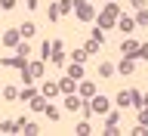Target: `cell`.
<instances>
[{
    "mask_svg": "<svg viewBox=\"0 0 148 136\" xmlns=\"http://www.w3.org/2000/svg\"><path fill=\"white\" fill-rule=\"evenodd\" d=\"M117 3H114V0H108V3H105V9H102V16H99V22H96V25L99 28H111L114 25V22H117Z\"/></svg>",
    "mask_w": 148,
    "mask_h": 136,
    "instance_id": "6da1fadb",
    "label": "cell"
},
{
    "mask_svg": "<svg viewBox=\"0 0 148 136\" xmlns=\"http://www.w3.org/2000/svg\"><path fill=\"white\" fill-rule=\"evenodd\" d=\"M108 105L111 102L105 99V96H92L90 105H86V115H108Z\"/></svg>",
    "mask_w": 148,
    "mask_h": 136,
    "instance_id": "7a4b0ae2",
    "label": "cell"
},
{
    "mask_svg": "<svg viewBox=\"0 0 148 136\" xmlns=\"http://www.w3.org/2000/svg\"><path fill=\"white\" fill-rule=\"evenodd\" d=\"M74 12H77V19H83V22H92V19H96V9H92L86 0H74Z\"/></svg>",
    "mask_w": 148,
    "mask_h": 136,
    "instance_id": "3957f363",
    "label": "cell"
},
{
    "mask_svg": "<svg viewBox=\"0 0 148 136\" xmlns=\"http://www.w3.org/2000/svg\"><path fill=\"white\" fill-rule=\"evenodd\" d=\"M65 108L71 111H83V96H74V93H65Z\"/></svg>",
    "mask_w": 148,
    "mask_h": 136,
    "instance_id": "277c9868",
    "label": "cell"
},
{
    "mask_svg": "<svg viewBox=\"0 0 148 136\" xmlns=\"http://www.w3.org/2000/svg\"><path fill=\"white\" fill-rule=\"evenodd\" d=\"M0 65H9V68H25V65H28V59H25V56H6V59H0Z\"/></svg>",
    "mask_w": 148,
    "mask_h": 136,
    "instance_id": "5b68a950",
    "label": "cell"
},
{
    "mask_svg": "<svg viewBox=\"0 0 148 136\" xmlns=\"http://www.w3.org/2000/svg\"><path fill=\"white\" fill-rule=\"evenodd\" d=\"M117 28L123 31V34H133V28H136V19H130V16H120V19H117Z\"/></svg>",
    "mask_w": 148,
    "mask_h": 136,
    "instance_id": "8992f818",
    "label": "cell"
},
{
    "mask_svg": "<svg viewBox=\"0 0 148 136\" xmlns=\"http://www.w3.org/2000/svg\"><path fill=\"white\" fill-rule=\"evenodd\" d=\"M77 90H80L83 99H92V96H96V84H92V81H80V87H77Z\"/></svg>",
    "mask_w": 148,
    "mask_h": 136,
    "instance_id": "52a82bcc",
    "label": "cell"
},
{
    "mask_svg": "<svg viewBox=\"0 0 148 136\" xmlns=\"http://www.w3.org/2000/svg\"><path fill=\"white\" fill-rule=\"evenodd\" d=\"M40 93H43L46 99H53V96H59V93H62V90H59V84H49V81H46L43 87H40Z\"/></svg>",
    "mask_w": 148,
    "mask_h": 136,
    "instance_id": "ba28073f",
    "label": "cell"
},
{
    "mask_svg": "<svg viewBox=\"0 0 148 136\" xmlns=\"http://www.w3.org/2000/svg\"><path fill=\"white\" fill-rule=\"evenodd\" d=\"M65 71H68V77H74V81H83V65L71 62V65H68V68H65Z\"/></svg>",
    "mask_w": 148,
    "mask_h": 136,
    "instance_id": "9c48e42d",
    "label": "cell"
},
{
    "mask_svg": "<svg viewBox=\"0 0 148 136\" xmlns=\"http://www.w3.org/2000/svg\"><path fill=\"white\" fill-rule=\"evenodd\" d=\"M114 105H117L120 111H127V108H130V93H127V90H120V93H117V99H114Z\"/></svg>",
    "mask_w": 148,
    "mask_h": 136,
    "instance_id": "30bf717a",
    "label": "cell"
},
{
    "mask_svg": "<svg viewBox=\"0 0 148 136\" xmlns=\"http://www.w3.org/2000/svg\"><path fill=\"white\" fill-rule=\"evenodd\" d=\"M136 40H123V43H120V53H123V56H130V59H133V56H136Z\"/></svg>",
    "mask_w": 148,
    "mask_h": 136,
    "instance_id": "8fae6325",
    "label": "cell"
},
{
    "mask_svg": "<svg viewBox=\"0 0 148 136\" xmlns=\"http://www.w3.org/2000/svg\"><path fill=\"white\" fill-rule=\"evenodd\" d=\"M133 68H136V62H133L130 56H127V59H120V65H117V71H120V74H133Z\"/></svg>",
    "mask_w": 148,
    "mask_h": 136,
    "instance_id": "7c38bea8",
    "label": "cell"
},
{
    "mask_svg": "<svg viewBox=\"0 0 148 136\" xmlns=\"http://www.w3.org/2000/svg\"><path fill=\"white\" fill-rule=\"evenodd\" d=\"M18 34L25 37V40H28V37H34V34H37V28H34V22H25V25L18 28Z\"/></svg>",
    "mask_w": 148,
    "mask_h": 136,
    "instance_id": "4fadbf2b",
    "label": "cell"
},
{
    "mask_svg": "<svg viewBox=\"0 0 148 136\" xmlns=\"http://www.w3.org/2000/svg\"><path fill=\"white\" fill-rule=\"evenodd\" d=\"M28 105H31V108H34V111H43V108H46V96H43V93H40V96H34V99L28 102Z\"/></svg>",
    "mask_w": 148,
    "mask_h": 136,
    "instance_id": "5bb4252c",
    "label": "cell"
},
{
    "mask_svg": "<svg viewBox=\"0 0 148 136\" xmlns=\"http://www.w3.org/2000/svg\"><path fill=\"white\" fill-rule=\"evenodd\" d=\"M18 37H22V34H18V28H16V31H6V34H3V43H6V46H16Z\"/></svg>",
    "mask_w": 148,
    "mask_h": 136,
    "instance_id": "9a60e30c",
    "label": "cell"
},
{
    "mask_svg": "<svg viewBox=\"0 0 148 136\" xmlns=\"http://www.w3.org/2000/svg\"><path fill=\"white\" fill-rule=\"evenodd\" d=\"M130 105H136V108L145 105V99H142V93H139V90H130Z\"/></svg>",
    "mask_w": 148,
    "mask_h": 136,
    "instance_id": "2e32d148",
    "label": "cell"
},
{
    "mask_svg": "<svg viewBox=\"0 0 148 136\" xmlns=\"http://www.w3.org/2000/svg\"><path fill=\"white\" fill-rule=\"evenodd\" d=\"M120 124V111H108L105 115V127H117Z\"/></svg>",
    "mask_w": 148,
    "mask_h": 136,
    "instance_id": "e0dca14e",
    "label": "cell"
},
{
    "mask_svg": "<svg viewBox=\"0 0 148 136\" xmlns=\"http://www.w3.org/2000/svg\"><path fill=\"white\" fill-rule=\"evenodd\" d=\"M34 96H37V90H34V87H28V84H25V90L18 93V99H22V102H31Z\"/></svg>",
    "mask_w": 148,
    "mask_h": 136,
    "instance_id": "ac0fdd59",
    "label": "cell"
},
{
    "mask_svg": "<svg viewBox=\"0 0 148 136\" xmlns=\"http://www.w3.org/2000/svg\"><path fill=\"white\" fill-rule=\"evenodd\" d=\"M114 74V65L111 62H99V77H111Z\"/></svg>",
    "mask_w": 148,
    "mask_h": 136,
    "instance_id": "d6986e66",
    "label": "cell"
},
{
    "mask_svg": "<svg viewBox=\"0 0 148 136\" xmlns=\"http://www.w3.org/2000/svg\"><path fill=\"white\" fill-rule=\"evenodd\" d=\"M0 133H18L16 121H3V124H0Z\"/></svg>",
    "mask_w": 148,
    "mask_h": 136,
    "instance_id": "ffe728a7",
    "label": "cell"
},
{
    "mask_svg": "<svg viewBox=\"0 0 148 136\" xmlns=\"http://www.w3.org/2000/svg\"><path fill=\"white\" fill-rule=\"evenodd\" d=\"M43 115H46L49 121H59V118H62V111H59V108H53V105H46V108H43Z\"/></svg>",
    "mask_w": 148,
    "mask_h": 136,
    "instance_id": "44dd1931",
    "label": "cell"
},
{
    "mask_svg": "<svg viewBox=\"0 0 148 136\" xmlns=\"http://www.w3.org/2000/svg\"><path fill=\"white\" fill-rule=\"evenodd\" d=\"M16 53H18V56H25V59H28V56H31V46H28L25 40H18V43H16Z\"/></svg>",
    "mask_w": 148,
    "mask_h": 136,
    "instance_id": "7402d4cb",
    "label": "cell"
},
{
    "mask_svg": "<svg viewBox=\"0 0 148 136\" xmlns=\"http://www.w3.org/2000/svg\"><path fill=\"white\" fill-rule=\"evenodd\" d=\"M136 25H142V28L148 25V6H142V9H139V16H136Z\"/></svg>",
    "mask_w": 148,
    "mask_h": 136,
    "instance_id": "603a6c76",
    "label": "cell"
},
{
    "mask_svg": "<svg viewBox=\"0 0 148 136\" xmlns=\"http://www.w3.org/2000/svg\"><path fill=\"white\" fill-rule=\"evenodd\" d=\"M59 90L62 93H74V77H65V81L59 84Z\"/></svg>",
    "mask_w": 148,
    "mask_h": 136,
    "instance_id": "cb8c5ba5",
    "label": "cell"
},
{
    "mask_svg": "<svg viewBox=\"0 0 148 136\" xmlns=\"http://www.w3.org/2000/svg\"><path fill=\"white\" fill-rule=\"evenodd\" d=\"M133 59H145V62H148V43H139V46H136V56H133Z\"/></svg>",
    "mask_w": 148,
    "mask_h": 136,
    "instance_id": "d4e9b609",
    "label": "cell"
},
{
    "mask_svg": "<svg viewBox=\"0 0 148 136\" xmlns=\"http://www.w3.org/2000/svg\"><path fill=\"white\" fill-rule=\"evenodd\" d=\"M56 6H59V12H71V9H74V0H59Z\"/></svg>",
    "mask_w": 148,
    "mask_h": 136,
    "instance_id": "484cf974",
    "label": "cell"
},
{
    "mask_svg": "<svg viewBox=\"0 0 148 136\" xmlns=\"http://www.w3.org/2000/svg\"><path fill=\"white\" fill-rule=\"evenodd\" d=\"M99 40H90V43H86V46H83V50H86V56H96V53H99Z\"/></svg>",
    "mask_w": 148,
    "mask_h": 136,
    "instance_id": "4316f807",
    "label": "cell"
},
{
    "mask_svg": "<svg viewBox=\"0 0 148 136\" xmlns=\"http://www.w3.org/2000/svg\"><path fill=\"white\" fill-rule=\"evenodd\" d=\"M74 59H71V62H77V65H83V62H86V50H74Z\"/></svg>",
    "mask_w": 148,
    "mask_h": 136,
    "instance_id": "83f0119b",
    "label": "cell"
},
{
    "mask_svg": "<svg viewBox=\"0 0 148 136\" xmlns=\"http://www.w3.org/2000/svg\"><path fill=\"white\" fill-rule=\"evenodd\" d=\"M18 133H28V136H34V133H40V130H37V124H31V121H25V127L18 130Z\"/></svg>",
    "mask_w": 148,
    "mask_h": 136,
    "instance_id": "f1b7e54d",
    "label": "cell"
},
{
    "mask_svg": "<svg viewBox=\"0 0 148 136\" xmlns=\"http://www.w3.org/2000/svg\"><path fill=\"white\" fill-rule=\"evenodd\" d=\"M74 133L86 136V133H92V127H90V124H86V121H80V124H77V130H74Z\"/></svg>",
    "mask_w": 148,
    "mask_h": 136,
    "instance_id": "f546056e",
    "label": "cell"
},
{
    "mask_svg": "<svg viewBox=\"0 0 148 136\" xmlns=\"http://www.w3.org/2000/svg\"><path fill=\"white\" fill-rule=\"evenodd\" d=\"M92 40H99V43H105V31H102V28H99V25L92 28Z\"/></svg>",
    "mask_w": 148,
    "mask_h": 136,
    "instance_id": "4dcf8cb0",
    "label": "cell"
},
{
    "mask_svg": "<svg viewBox=\"0 0 148 136\" xmlns=\"http://www.w3.org/2000/svg\"><path fill=\"white\" fill-rule=\"evenodd\" d=\"M3 96L12 102V99H18V90H16V87H6V90H3Z\"/></svg>",
    "mask_w": 148,
    "mask_h": 136,
    "instance_id": "1f68e13d",
    "label": "cell"
},
{
    "mask_svg": "<svg viewBox=\"0 0 148 136\" xmlns=\"http://www.w3.org/2000/svg\"><path fill=\"white\" fill-rule=\"evenodd\" d=\"M46 16H49V22H56L62 12H59V6H49V9H46Z\"/></svg>",
    "mask_w": 148,
    "mask_h": 136,
    "instance_id": "d6a6232c",
    "label": "cell"
},
{
    "mask_svg": "<svg viewBox=\"0 0 148 136\" xmlns=\"http://www.w3.org/2000/svg\"><path fill=\"white\" fill-rule=\"evenodd\" d=\"M12 6H16V0H0V9H3V12H9Z\"/></svg>",
    "mask_w": 148,
    "mask_h": 136,
    "instance_id": "836d02e7",
    "label": "cell"
},
{
    "mask_svg": "<svg viewBox=\"0 0 148 136\" xmlns=\"http://www.w3.org/2000/svg\"><path fill=\"white\" fill-rule=\"evenodd\" d=\"M40 53H43V59H49V53H53V43H49V40H46V43L40 46Z\"/></svg>",
    "mask_w": 148,
    "mask_h": 136,
    "instance_id": "e575fe53",
    "label": "cell"
},
{
    "mask_svg": "<svg viewBox=\"0 0 148 136\" xmlns=\"http://www.w3.org/2000/svg\"><path fill=\"white\" fill-rule=\"evenodd\" d=\"M139 124H142V127H148V108L139 111Z\"/></svg>",
    "mask_w": 148,
    "mask_h": 136,
    "instance_id": "d590c367",
    "label": "cell"
},
{
    "mask_svg": "<svg viewBox=\"0 0 148 136\" xmlns=\"http://www.w3.org/2000/svg\"><path fill=\"white\" fill-rule=\"evenodd\" d=\"M130 6H133V9H142V6H148V0H130Z\"/></svg>",
    "mask_w": 148,
    "mask_h": 136,
    "instance_id": "8d00e7d4",
    "label": "cell"
},
{
    "mask_svg": "<svg viewBox=\"0 0 148 136\" xmlns=\"http://www.w3.org/2000/svg\"><path fill=\"white\" fill-rule=\"evenodd\" d=\"M28 9H37V0H28Z\"/></svg>",
    "mask_w": 148,
    "mask_h": 136,
    "instance_id": "74e56055",
    "label": "cell"
},
{
    "mask_svg": "<svg viewBox=\"0 0 148 136\" xmlns=\"http://www.w3.org/2000/svg\"><path fill=\"white\" fill-rule=\"evenodd\" d=\"M142 99H145V105H148V90H145V93H142Z\"/></svg>",
    "mask_w": 148,
    "mask_h": 136,
    "instance_id": "f35d334b",
    "label": "cell"
}]
</instances>
